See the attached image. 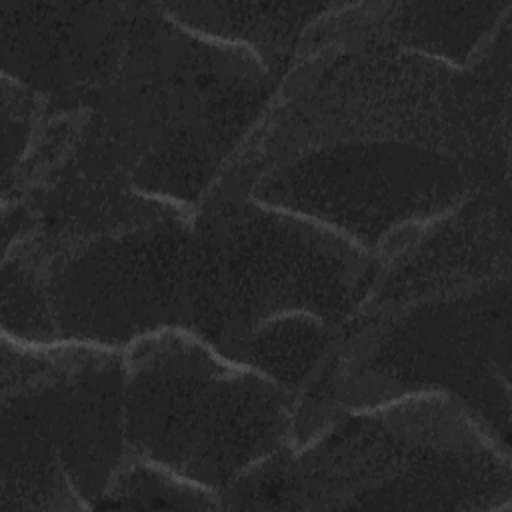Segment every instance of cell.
Listing matches in <instances>:
<instances>
[{"label": "cell", "instance_id": "cell-14", "mask_svg": "<svg viewBox=\"0 0 512 512\" xmlns=\"http://www.w3.org/2000/svg\"><path fill=\"white\" fill-rule=\"evenodd\" d=\"M2 334L24 344L60 342L42 274L16 248L2 256Z\"/></svg>", "mask_w": 512, "mask_h": 512}, {"label": "cell", "instance_id": "cell-5", "mask_svg": "<svg viewBox=\"0 0 512 512\" xmlns=\"http://www.w3.org/2000/svg\"><path fill=\"white\" fill-rule=\"evenodd\" d=\"M226 172L268 206L314 220L384 264L508 172L380 132L248 142Z\"/></svg>", "mask_w": 512, "mask_h": 512}, {"label": "cell", "instance_id": "cell-9", "mask_svg": "<svg viewBox=\"0 0 512 512\" xmlns=\"http://www.w3.org/2000/svg\"><path fill=\"white\" fill-rule=\"evenodd\" d=\"M132 16L134 2H0L2 76L50 114L90 110L122 60Z\"/></svg>", "mask_w": 512, "mask_h": 512}, {"label": "cell", "instance_id": "cell-3", "mask_svg": "<svg viewBox=\"0 0 512 512\" xmlns=\"http://www.w3.org/2000/svg\"><path fill=\"white\" fill-rule=\"evenodd\" d=\"M276 510H508L510 448L444 394L342 408L276 456Z\"/></svg>", "mask_w": 512, "mask_h": 512}, {"label": "cell", "instance_id": "cell-8", "mask_svg": "<svg viewBox=\"0 0 512 512\" xmlns=\"http://www.w3.org/2000/svg\"><path fill=\"white\" fill-rule=\"evenodd\" d=\"M0 374L2 426L50 450L84 508H96L126 456L124 350L2 334Z\"/></svg>", "mask_w": 512, "mask_h": 512}, {"label": "cell", "instance_id": "cell-15", "mask_svg": "<svg viewBox=\"0 0 512 512\" xmlns=\"http://www.w3.org/2000/svg\"><path fill=\"white\" fill-rule=\"evenodd\" d=\"M48 114V106L40 96L2 76V184H8L22 166Z\"/></svg>", "mask_w": 512, "mask_h": 512}, {"label": "cell", "instance_id": "cell-4", "mask_svg": "<svg viewBox=\"0 0 512 512\" xmlns=\"http://www.w3.org/2000/svg\"><path fill=\"white\" fill-rule=\"evenodd\" d=\"M382 268L338 232L254 200L224 172L192 218L190 332L220 350L270 318L306 312L342 334Z\"/></svg>", "mask_w": 512, "mask_h": 512}, {"label": "cell", "instance_id": "cell-6", "mask_svg": "<svg viewBox=\"0 0 512 512\" xmlns=\"http://www.w3.org/2000/svg\"><path fill=\"white\" fill-rule=\"evenodd\" d=\"M126 456L222 494L290 446L296 396L184 328L124 350Z\"/></svg>", "mask_w": 512, "mask_h": 512}, {"label": "cell", "instance_id": "cell-13", "mask_svg": "<svg viewBox=\"0 0 512 512\" xmlns=\"http://www.w3.org/2000/svg\"><path fill=\"white\" fill-rule=\"evenodd\" d=\"M96 508L222 510V498L154 462L124 456Z\"/></svg>", "mask_w": 512, "mask_h": 512}, {"label": "cell", "instance_id": "cell-7", "mask_svg": "<svg viewBox=\"0 0 512 512\" xmlns=\"http://www.w3.org/2000/svg\"><path fill=\"white\" fill-rule=\"evenodd\" d=\"M194 212L60 244L30 254L40 270L60 342L126 350L164 328L190 330Z\"/></svg>", "mask_w": 512, "mask_h": 512}, {"label": "cell", "instance_id": "cell-10", "mask_svg": "<svg viewBox=\"0 0 512 512\" xmlns=\"http://www.w3.org/2000/svg\"><path fill=\"white\" fill-rule=\"evenodd\" d=\"M182 26L250 52L280 84L304 34L334 6L326 2H158Z\"/></svg>", "mask_w": 512, "mask_h": 512}, {"label": "cell", "instance_id": "cell-2", "mask_svg": "<svg viewBox=\"0 0 512 512\" xmlns=\"http://www.w3.org/2000/svg\"><path fill=\"white\" fill-rule=\"evenodd\" d=\"M330 360L338 410L444 394L510 448V270L388 268Z\"/></svg>", "mask_w": 512, "mask_h": 512}, {"label": "cell", "instance_id": "cell-11", "mask_svg": "<svg viewBox=\"0 0 512 512\" xmlns=\"http://www.w3.org/2000/svg\"><path fill=\"white\" fill-rule=\"evenodd\" d=\"M364 22L382 38L454 68H468L510 22V2H368Z\"/></svg>", "mask_w": 512, "mask_h": 512}, {"label": "cell", "instance_id": "cell-1", "mask_svg": "<svg viewBox=\"0 0 512 512\" xmlns=\"http://www.w3.org/2000/svg\"><path fill=\"white\" fill-rule=\"evenodd\" d=\"M246 50L134 2L122 60L90 122L132 186L190 212L254 134L278 90Z\"/></svg>", "mask_w": 512, "mask_h": 512}, {"label": "cell", "instance_id": "cell-12", "mask_svg": "<svg viewBox=\"0 0 512 512\" xmlns=\"http://www.w3.org/2000/svg\"><path fill=\"white\" fill-rule=\"evenodd\" d=\"M340 330L306 312L270 318L218 352L256 370L296 398L326 364Z\"/></svg>", "mask_w": 512, "mask_h": 512}]
</instances>
